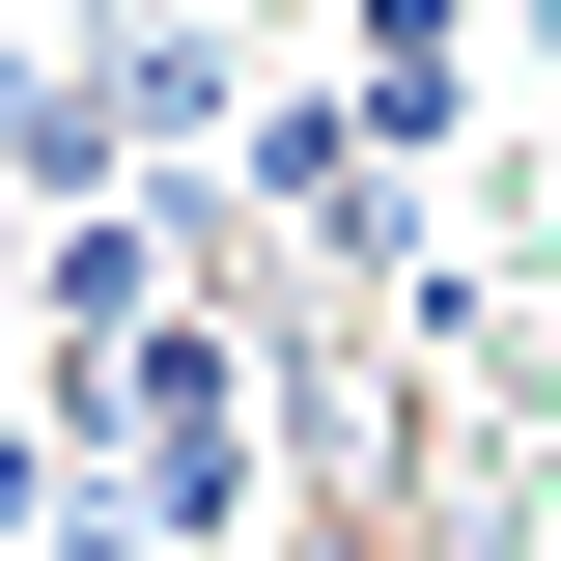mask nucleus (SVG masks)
Listing matches in <instances>:
<instances>
[{
  "label": "nucleus",
  "mask_w": 561,
  "mask_h": 561,
  "mask_svg": "<svg viewBox=\"0 0 561 561\" xmlns=\"http://www.w3.org/2000/svg\"><path fill=\"white\" fill-rule=\"evenodd\" d=\"M84 57H113V113H140V169H197V140H253V57H225V0H113Z\"/></svg>",
  "instance_id": "obj_1"
},
{
  "label": "nucleus",
  "mask_w": 561,
  "mask_h": 561,
  "mask_svg": "<svg viewBox=\"0 0 561 561\" xmlns=\"http://www.w3.org/2000/svg\"><path fill=\"white\" fill-rule=\"evenodd\" d=\"M337 84H365L393 169H449V140H478V0H337Z\"/></svg>",
  "instance_id": "obj_2"
},
{
  "label": "nucleus",
  "mask_w": 561,
  "mask_h": 561,
  "mask_svg": "<svg viewBox=\"0 0 561 561\" xmlns=\"http://www.w3.org/2000/svg\"><path fill=\"white\" fill-rule=\"evenodd\" d=\"M0 28H57V0H0Z\"/></svg>",
  "instance_id": "obj_3"
}]
</instances>
